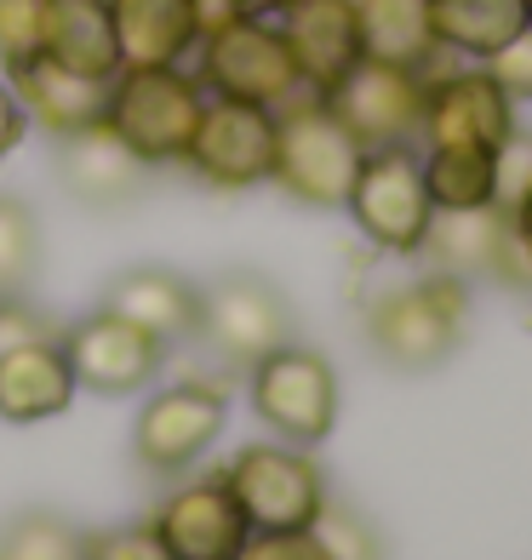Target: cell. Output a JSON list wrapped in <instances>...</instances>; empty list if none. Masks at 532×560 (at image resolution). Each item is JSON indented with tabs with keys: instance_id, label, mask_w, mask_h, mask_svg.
I'll list each match as a JSON object with an SVG mask.
<instances>
[{
	"instance_id": "cell-1",
	"label": "cell",
	"mask_w": 532,
	"mask_h": 560,
	"mask_svg": "<svg viewBox=\"0 0 532 560\" xmlns=\"http://www.w3.org/2000/svg\"><path fill=\"white\" fill-rule=\"evenodd\" d=\"M367 149L355 143V132L321 104V92H298L287 109H275V166L269 184L287 189L298 207L338 212L349 200L355 166Z\"/></svg>"
},
{
	"instance_id": "cell-2",
	"label": "cell",
	"mask_w": 532,
	"mask_h": 560,
	"mask_svg": "<svg viewBox=\"0 0 532 560\" xmlns=\"http://www.w3.org/2000/svg\"><path fill=\"white\" fill-rule=\"evenodd\" d=\"M464 315H470V280L429 269L407 287H390L372 298L367 310V338L401 372H429L441 366L464 338Z\"/></svg>"
},
{
	"instance_id": "cell-3",
	"label": "cell",
	"mask_w": 532,
	"mask_h": 560,
	"mask_svg": "<svg viewBox=\"0 0 532 560\" xmlns=\"http://www.w3.org/2000/svg\"><path fill=\"white\" fill-rule=\"evenodd\" d=\"M200 109H207V86L184 63H155V69H120L115 74L104 120L149 166H184Z\"/></svg>"
},
{
	"instance_id": "cell-4",
	"label": "cell",
	"mask_w": 532,
	"mask_h": 560,
	"mask_svg": "<svg viewBox=\"0 0 532 560\" xmlns=\"http://www.w3.org/2000/svg\"><path fill=\"white\" fill-rule=\"evenodd\" d=\"M344 212L355 218V229H361L378 252L418 258L429 223H436V200H429V184H424L418 143L367 149L361 166H355V184H349Z\"/></svg>"
},
{
	"instance_id": "cell-5",
	"label": "cell",
	"mask_w": 532,
	"mask_h": 560,
	"mask_svg": "<svg viewBox=\"0 0 532 560\" xmlns=\"http://www.w3.org/2000/svg\"><path fill=\"white\" fill-rule=\"evenodd\" d=\"M195 81L207 86V97H241V104L264 109H287L303 92L275 18H235L218 35H207L195 46Z\"/></svg>"
},
{
	"instance_id": "cell-6",
	"label": "cell",
	"mask_w": 532,
	"mask_h": 560,
	"mask_svg": "<svg viewBox=\"0 0 532 560\" xmlns=\"http://www.w3.org/2000/svg\"><path fill=\"white\" fill-rule=\"evenodd\" d=\"M252 412L292 446H321L338 423V372L321 349L281 343L246 366Z\"/></svg>"
},
{
	"instance_id": "cell-7",
	"label": "cell",
	"mask_w": 532,
	"mask_h": 560,
	"mask_svg": "<svg viewBox=\"0 0 532 560\" xmlns=\"http://www.w3.org/2000/svg\"><path fill=\"white\" fill-rule=\"evenodd\" d=\"M223 487L246 509L252 532H298L321 515L326 475L303 446H241L223 464Z\"/></svg>"
},
{
	"instance_id": "cell-8",
	"label": "cell",
	"mask_w": 532,
	"mask_h": 560,
	"mask_svg": "<svg viewBox=\"0 0 532 560\" xmlns=\"http://www.w3.org/2000/svg\"><path fill=\"white\" fill-rule=\"evenodd\" d=\"M184 166L207 189H258L275 166V109L241 97H207Z\"/></svg>"
},
{
	"instance_id": "cell-9",
	"label": "cell",
	"mask_w": 532,
	"mask_h": 560,
	"mask_svg": "<svg viewBox=\"0 0 532 560\" xmlns=\"http://www.w3.org/2000/svg\"><path fill=\"white\" fill-rule=\"evenodd\" d=\"M424 86H429V74H418V69H401V63H384V58H361L333 92H321V104L349 126L361 149L418 143Z\"/></svg>"
},
{
	"instance_id": "cell-10",
	"label": "cell",
	"mask_w": 532,
	"mask_h": 560,
	"mask_svg": "<svg viewBox=\"0 0 532 560\" xmlns=\"http://www.w3.org/2000/svg\"><path fill=\"white\" fill-rule=\"evenodd\" d=\"M195 332L207 338L223 361L252 366L269 349L292 343V303L281 298V287H269L264 275H218L200 292V320Z\"/></svg>"
},
{
	"instance_id": "cell-11",
	"label": "cell",
	"mask_w": 532,
	"mask_h": 560,
	"mask_svg": "<svg viewBox=\"0 0 532 560\" xmlns=\"http://www.w3.org/2000/svg\"><path fill=\"white\" fill-rule=\"evenodd\" d=\"M230 423V400L218 384H172L155 400H143L132 423V457L149 475H184L212 452Z\"/></svg>"
},
{
	"instance_id": "cell-12",
	"label": "cell",
	"mask_w": 532,
	"mask_h": 560,
	"mask_svg": "<svg viewBox=\"0 0 532 560\" xmlns=\"http://www.w3.org/2000/svg\"><path fill=\"white\" fill-rule=\"evenodd\" d=\"M510 138H516V97L504 92L481 63L436 69V74H429L418 143H481V149H504Z\"/></svg>"
},
{
	"instance_id": "cell-13",
	"label": "cell",
	"mask_w": 532,
	"mask_h": 560,
	"mask_svg": "<svg viewBox=\"0 0 532 560\" xmlns=\"http://www.w3.org/2000/svg\"><path fill=\"white\" fill-rule=\"evenodd\" d=\"M63 354L74 366V384L97 395H138L166 366V343L115 310H92L86 320H74L63 332Z\"/></svg>"
},
{
	"instance_id": "cell-14",
	"label": "cell",
	"mask_w": 532,
	"mask_h": 560,
	"mask_svg": "<svg viewBox=\"0 0 532 560\" xmlns=\"http://www.w3.org/2000/svg\"><path fill=\"white\" fill-rule=\"evenodd\" d=\"M149 532L161 538V549L172 560H241L246 544H252V521L235 503V492L223 487V475L177 487L155 515H149Z\"/></svg>"
},
{
	"instance_id": "cell-15",
	"label": "cell",
	"mask_w": 532,
	"mask_h": 560,
	"mask_svg": "<svg viewBox=\"0 0 532 560\" xmlns=\"http://www.w3.org/2000/svg\"><path fill=\"white\" fill-rule=\"evenodd\" d=\"M418 252L429 258V269L459 275V280L493 275V280H510V287H532V264L521 258V246L510 235V218H504L498 207L436 212V223H429Z\"/></svg>"
},
{
	"instance_id": "cell-16",
	"label": "cell",
	"mask_w": 532,
	"mask_h": 560,
	"mask_svg": "<svg viewBox=\"0 0 532 560\" xmlns=\"http://www.w3.org/2000/svg\"><path fill=\"white\" fill-rule=\"evenodd\" d=\"M287 35V52L298 63L303 92H333L344 74L361 63V18H355V0H287L275 12Z\"/></svg>"
},
{
	"instance_id": "cell-17",
	"label": "cell",
	"mask_w": 532,
	"mask_h": 560,
	"mask_svg": "<svg viewBox=\"0 0 532 560\" xmlns=\"http://www.w3.org/2000/svg\"><path fill=\"white\" fill-rule=\"evenodd\" d=\"M149 172L155 166H149L109 120L58 138V177L74 200H86V207H120V200L143 195Z\"/></svg>"
},
{
	"instance_id": "cell-18",
	"label": "cell",
	"mask_w": 532,
	"mask_h": 560,
	"mask_svg": "<svg viewBox=\"0 0 532 560\" xmlns=\"http://www.w3.org/2000/svg\"><path fill=\"white\" fill-rule=\"evenodd\" d=\"M7 86L18 92L23 115H30V126H41V132L53 138H69L81 132V126H97L109 115V81H92V74H74L53 58H30V63H12L7 69Z\"/></svg>"
},
{
	"instance_id": "cell-19",
	"label": "cell",
	"mask_w": 532,
	"mask_h": 560,
	"mask_svg": "<svg viewBox=\"0 0 532 560\" xmlns=\"http://www.w3.org/2000/svg\"><path fill=\"white\" fill-rule=\"evenodd\" d=\"M74 366L63 338H35L0 349V418L7 423H46L74 406Z\"/></svg>"
},
{
	"instance_id": "cell-20",
	"label": "cell",
	"mask_w": 532,
	"mask_h": 560,
	"mask_svg": "<svg viewBox=\"0 0 532 560\" xmlns=\"http://www.w3.org/2000/svg\"><path fill=\"white\" fill-rule=\"evenodd\" d=\"M109 18H115L120 69L184 63V58H195V46H200L189 0H109Z\"/></svg>"
},
{
	"instance_id": "cell-21",
	"label": "cell",
	"mask_w": 532,
	"mask_h": 560,
	"mask_svg": "<svg viewBox=\"0 0 532 560\" xmlns=\"http://www.w3.org/2000/svg\"><path fill=\"white\" fill-rule=\"evenodd\" d=\"M41 58H53L74 74H92V81H115L120 46H115L109 0H46Z\"/></svg>"
},
{
	"instance_id": "cell-22",
	"label": "cell",
	"mask_w": 532,
	"mask_h": 560,
	"mask_svg": "<svg viewBox=\"0 0 532 560\" xmlns=\"http://www.w3.org/2000/svg\"><path fill=\"white\" fill-rule=\"evenodd\" d=\"M104 310L138 320L143 332H155L161 343H172V338H189L195 332V320H200V287H189V280L172 275V269L143 264V269L115 275Z\"/></svg>"
},
{
	"instance_id": "cell-23",
	"label": "cell",
	"mask_w": 532,
	"mask_h": 560,
	"mask_svg": "<svg viewBox=\"0 0 532 560\" xmlns=\"http://www.w3.org/2000/svg\"><path fill=\"white\" fill-rule=\"evenodd\" d=\"M355 18H361V52L384 58L401 69L436 74L441 69V40H436V18H429V0H355Z\"/></svg>"
},
{
	"instance_id": "cell-24",
	"label": "cell",
	"mask_w": 532,
	"mask_h": 560,
	"mask_svg": "<svg viewBox=\"0 0 532 560\" xmlns=\"http://www.w3.org/2000/svg\"><path fill=\"white\" fill-rule=\"evenodd\" d=\"M436 18V40L447 58L487 63L498 46H510L527 30V0H429Z\"/></svg>"
},
{
	"instance_id": "cell-25",
	"label": "cell",
	"mask_w": 532,
	"mask_h": 560,
	"mask_svg": "<svg viewBox=\"0 0 532 560\" xmlns=\"http://www.w3.org/2000/svg\"><path fill=\"white\" fill-rule=\"evenodd\" d=\"M424 184L436 212H475L498 207V149L481 143H418Z\"/></svg>"
},
{
	"instance_id": "cell-26",
	"label": "cell",
	"mask_w": 532,
	"mask_h": 560,
	"mask_svg": "<svg viewBox=\"0 0 532 560\" xmlns=\"http://www.w3.org/2000/svg\"><path fill=\"white\" fill-rule=\"evenodd\" d=\"M0 560H86V532H74L53 509H30L0 526Z\"/></svg>"
},
{
	"instance_id": "cell-27",
	"label": "cell",
	"mask_w": 532,
	"mask_h": 560,
	"mask_svg": "<svg viewBox=\"0 0 532 560\" xmlns=\"http://www.w3.org/2000/svg\"><path fill=\"white\" fill-rule=\"evenodd\" d=\"M41 264V229L23 200L0 195V287H23Z\"/></svg>"
},
{
	"instance_id": "cell-28",
	"label": "cell",
	"mask_w": 532,
	"mask_h": 560,
	"mask_svg": "<svg viewBox=\"0 0 532 560\" xmlns=\"http://www.w3.org/2000/svg\"><path fill=\"white\" fill-rule=\"evenodd\" d=\"M310 532L326 544V555H333V560H378V538H372V526H367L361 515H355V509L333 503V498L321 503V515L310 521Z\"/></svg>"
},
{
	"instance_id": "cell-29",
	"label": "cell",
	"mask_w": 532,
	"mask_h": 560,
	"mask_svg": "<svg viewBox=\"0 0 532 560\" xmlns=\"http://www.w3.org/2000/svg\"><path fill=\"white\" fill-rule=\"evenodd\" d=\"M46 0H0V69L30 63L41 52Z\"/></svg>"
},
{
	"instance_id": "cell-30",
	"label": "cell",
	"mask_w": 532,
	"mask_h": 560,
	"mask_svg": "<svg viewBox=\"0 0 532 560\" xmlns=\"http://www.w3.org/2000/svg\"><path fill=\"white\" fill-rule=\"evenodd\" d=\"M481 69H487L493 81L516 97V104H532V23H527L510 46H498V52L481 63Z\"/></svg>"
},
{
	"instance_id": "cell-31",
	"label": "cell",
	"mask_w": 532,
	"mask_h": 560,
	"mask_svg": "<svg viewBox=\"0 0 532 560\" xmlns=\"http://www.w3.org/2000/svg\"><path fill=\"white\" fill-rule=\"evenodd\" d=\"M86 560H172L149 526H120V532H92Z\"/></svg>"
},
{
	"instance_id": "cell-32",
	"label": "cell",
	"mask_w": 532,
	"mask_h": 560,
	"mask_svg": "<svg viewBox=\"0 0 532 560\" xmlns=\"http://www.w3.org/2000/svg\"><path fill=\"white\" fill-rule=\"evenodd\" d=\"M532 189V132H521L498 149V212H510L516 200Z\"/></svg>"
},
{
	"instance_id": "cell-33",
	"label": "cell",
	"mask_w": 532,
	"mask_h": 560,
	"mask_svg": "<svg viewBox=\"0 0 532 560\" xmlns=\"http://www.w3.org/2000/svg\"><path fill=\"white\" fill-rule=\"evenodd\" d=\"M241 560H333V555L310 526H298V532H252Z\"/></svg>"
},
{
	"instance_id": "cell-34",
	"label": "cell",
	"mask_w": 532,
	"mask_h": 560,
	"mask_svg": "<svg viewBox=\"0 0 532 560\" xmlns=\"http://www.w3.org/2000/svg\"><path fill=\"white\" fill-rule=\"evenodd\" d=\"M23 138H30V115H23L18 92H12L7 81H0V161H7Z\"/></svg>"
},
{
	"instance_id": "cell-35",
	"label": "cell",
	"mask_w": 532,
	"mask_h": 560,
	"mask_svg": "<svg viewBox=\"0 0 532 560\" xmlns=\"http://www.w3.org/2000/svg\"><path fill=\"white\" fill-rule=\"evenodd\" d=\"M189 7H195V30H200V40H207V35H218L223 23L246 18V12L235 7V0H189Z\"/></svg>"
},
{
	"instance_id": "cell-36",
	"label": "cell",
	"mask_w": 532,
	"mask_h": 560,
	"mask_svg": "<svg viewBox=\"0 0 532 560\" xmlns=\"http://www.w3.org/2000/svg\"><path fill=\"white\" fill-rule=\"evenodd\" d=\"M504 218H510V235H516V246H521V258L532 264V189H527V195H521Z\"/></svg>"
},
{
	"instance_id": "cell-37",
	"label": "cell",
	"mask_w": 532,
	"mask_h": 560,
	"mask_svg": "<svg viewBox=\"0 0 532 560\" xmlns=\"http://www.w3.org/2000/svg\"><path fill=\"white\" fill-rule=\"evenodd\" d=\"M235 7H241L246 18H275V12L287 7V0H235Z\"/></svg>"
},
{
	"instance_id": "cell-38",
	"label": "cell",
	"mask_w": 532,
	"mask_h": 560,
	"mask_svg": "<svg viewBox=\"0 0 532 560\" xmlns=\"http://www.w3.org/2000/svg\"><path fill=\"white\" fill-rule=\"evenodd\" d=\"M527 18H532V0H527Z\"/></svg>"
}]
</instances>
